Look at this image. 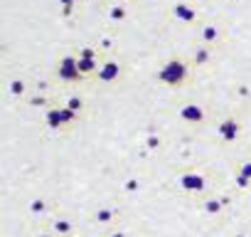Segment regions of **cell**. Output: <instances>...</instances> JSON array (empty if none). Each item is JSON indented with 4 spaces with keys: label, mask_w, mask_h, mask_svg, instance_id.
Returning a JSON list of instances; mask_svg holds the SVG:
<instances>
[{
    "label": "cell",
    "mask_w": 251,
    "mask_h": 237,
    "mask_svg": "<svg viewBox=\"0 0 251 237\" xmlns=\"http://www.w3.org/2000/svg\"><path fill=\"white\" fill-rule=\"evenodd\" d=\"M187 74H190V64H187L185 59H180V57H173V59H168V62L160 67L158 79H160L163 84H168V87H180V84L187 79Z\"/></svg>",
    "instance_id": "6da1fadb"
},
{
    "label": "cell",
    "mask_w": 251,
    "mask_h": 237,
    "mask_svg": "<svg viewBox=\"0 0 251 237\" xmlns=\"http://www.w3.org/2000/svg\"><path fill=\"white\" fill-rule=\"evenodd\" d=\"M170 20L177 23V25H195L200 20V13L192 3H187V0H175L170 5Z\"/></svg>",
    "instance_id": "7a4b0ae2"
},
{
    "label": "cell",
    "mask_w": 251,
    "mask_h": 237,
    "mask_svg": "<svg viewBox=\"0 0 251 237\" xmlns=\"http://www.w3.org/2000/svg\"><path fill=\"white\" fill-rule=\"evenodd\" d=\"M197 40H200V45H207V47L219 45L224 40V28L217 20H204L197 30Z\"/></svg>",
    "instance_id": "3957f363"
},
{
    "label": "cell",
    "mask_w": 251,
    "mask_h": 237,
    "mask_svg": "<svg viewBox=\"0 0 251 237\" xmlns=\"http://www.w3.org/2000/svg\"><path fill=\"white\" fill-rule=\"evenodd\" d=\"M57 77H59L62 82H79V79L84 77L81 69H79L76 55H64V57L59 59V64H57Z\"/></svg>",
    "instance_id": "277c9868"
},
{
    "label": "cell",
    "mask_w": 251,
    "mask_h": 237,
    "mask_svg": "<svg viewBox=\"0 0 251 237\" xmlns=\"http://www.w3.org/2000/svg\"><path fill=\"white\" fill-rule=\"evenodd\" d=\"M76 59H79V69H81V74H94V72H99V55L91 50V47H84V50H79V55H76Z\"/></svg>",
    "instance_id": "5b68a950"
},
{
    "label": "cell",
    "mask_w": 251,
    "mask_h": 237,
    "mask_svg": "<svg viewBox=\"0 0 251 237\" xmlns=\"http://www.w3.org/2000/svg\"><path fill=\"white\" fill-rule=\"evenodd\" d=\"M96 77H99L101 82H116V79L121 77V62L113 59V57L103 59L101 67H99V72H96Z\"/></svg>",
    "instance_id": "8992f818"
},
{
    "label": "cell",
    "mask_w": 251,
    "mask_h": 237,
    "mask_svg": "<svg viewBox=\"0 0 251 237\" xmlns=\"http://www.w3.org/2000/svg\"><path fill=\"white\" fill-rule=\"evenodd\" d=\"M106 15H108V20H113V23H123V20H128V15H131V5H128V3H116V0H111L108 8H106Z\"/></svg>",
    "instance_id": "52a82bcc"
},
{
    "label": "cell",
    "mask_w": 251,
    "mask_h": 237,
    "mask_svg": "<svg viewBox=\"0 0 251 237\" xmlns=\"http://www.w3.org/2000/svg\"><path fill=\"white\" fill-rule=\"evenodd\" d=\"M192 59H195V64H207V62L212 59V47H207V45H197L195 52H192Z\"/></svg>",
    "instance_id": "ba28073f"
},
{
    "label": "cell",
    "mask_w": 251,
    "mask_h": 237,
    "mask_svg": "<svg viewBox=\"0 0 251 237\" xmlns=\"http://www.w3.org/2000/svg\"><path fill=\"white\" fill-rule=\"evenodd\" d=\"M57 5H59L62 18H72L74 15V8H76V0H57Z\"/></svg>",
    "instance_id": "9c48e42d"
},
{
    "label": "cell",
    "mask_w": 251,
    "mask_h": 237,
    "mask_svg": "<svg viewBox=\"0 0 251 237\" xmlns=\"http://www.w3.org/2000/svg\"><path fill=\"white\" fill-rule=\"evenodd\" d=\"M116 3H128V0H116Z\"/></svg>",
    "instance_id": "30bf717a"
}]
</instances>
